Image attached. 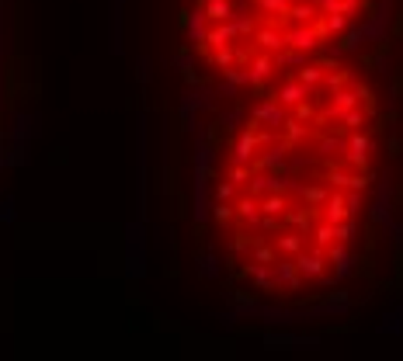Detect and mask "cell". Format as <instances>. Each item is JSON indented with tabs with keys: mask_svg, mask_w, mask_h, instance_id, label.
Here are the masks:
<instances>
[{
	"mask_svg": "<svg viewBox=\"0 0 403 361\" xmlns=\"http://www.w3.org/2000/svg\"><path fill=\"white\" fill-rule=\"evenodd\" d=\"M348 84H355V77H351V70H341V67H337V73H327L323 77V87L327 91H337V87H348Z\"/></svg>",
	"mask_w": 403,
	"mask_h": 361,
	"instance_id": "b9f144b4",
	"label": "cell"
},
{
	"mask_svg": "<svg viewBox=\"0 0 403 361\" xmlns=\"http://www.w3.org/2000/svg\"><path fill=\"white\" fill-rule=\"evenodd\" d=\"M368 150H372V136H368L365 129H355V132H348L344 160H348L355 170H368Z\"/></svg>",
	"mask_w": 403,
	"mask_h": 361,
	"instance_id": "52a82bcc",
	"label": "cell"
},
{
	"mask_svg": "<svg viewBox=\"0 0 403 361\" xmlns=\"http://www.w3.org/2000/svg\"><path fill=\"white\" fill-rule=\"evenodd\" d=\"M251 42L261 49V53H278V49H285V28L278 25V21H271V25H258L254 28V35H251Z\"/></svg>",
	"mask_w": 403,
	"mask_h": 361,
	"instance_id": "8fae6325",
	"label": "cell"
},
{
	"mask_svg": "<svg viewBox=\"0 0 403 361\" xmlns=\"http://www.w3.org/2000/svg\"><path fill=\"white\" fill-rule=\"evenodd\" d=\"M209 184H213V174H202V170H195V222L198 226H209L213 222V195H209Z\"/></svg>",
	"mask_w": 403,
	"mask_h": 361,
	"instance_id": "5b68a950",
	"label": "cell"
},
{
	"mask_svg": "<svg viewBox=\"0 0 403 361\" xmlns=\"http://www.w3.org/2000/svg\"><path fill=\"white\" fill-rule=\"evenodd\" d=\"M0 108H4V53H0Z\"/></svg>",
	"mask_w": 403,
	"mask_h": 361,
	"instance_id": "e7e4bbea",
	"label": "cell"
},
{
	"mask_svg": "<svg viewBox=\"0 0 403 361\" xmlns=\"http://www.w3.org/2000/svg\"><path fill=\"white\" fill-rule=\"evenodd\" d=\"M327 267H330V261H327V250L323 247H303L299 254H296V271L303 274V281H320L323 274H327Z\"/></svg>",
	"mask_w": 403,
	"mask_h": 361,
	"instance_id": "277c9868",
	"label": "cell"
},
{
	"mask_svg": "<svg viewBox=\"0 0 403 361\" xmlns=\"http://www.w3.org/2000/svg\"><path fill=\"white\" fill-rule=\"evenodd\" d=\"M389 202H393V188H389V177L379 181V195L372 202V222L375 226H386L389 222Z\"/></svg>",
	"mask_w": 403,
	"mask_h": 361,
	"instance_id": "603a6c76",
	"label": "cell"
},
{
	"mask_svg": "<svg viewBox=\"0 0 403 361\" xmlns=\"http://www.w3.org/2000/svg\"><path fill=\"white\" fill-rule=\"evenodd\" d=\"M323 21H327V32H330V39H334V35H341V32L348 28V21H351V18H348V15H337V11H327V15H323Z\"/></svg>",
	"mask_w": 403,
	"mask_h": 361,
	"instance_id": "ee69618b",
	"label": "cell"
},
{
	"mask_svg": "<svg viewBox=\"0 0 403 361\" xmlns=\"http://www.w3.org/2000/svg\"><path fill=\"white\" fill-rule=\"evenodd\" d=\"M122 8H125V0H111V8H108V53L111 56L122 53Z\"/></svg>",
	"mask_w": 403,
	"mask_h": 361,
	"instance_id": "2e32d148",
	"label": "cell"
},
{
	"mask_svg": "<svg viewBox=\"0 0 403 361\" xmlns=\"http://www.w3.org/2000/svg\"><path fill=\"white\" fill-rule=\"evenodd\" d=\"M261 212H265V215H275V219H282V215L289 212L285 191H271V195H261Z\"/></svg>",
	"mask_w": 403,
	"mask_h": 361,
	"instance_id": "1f68e13d",
	"label": "cell"
},
{
	"mask_svg": "<svg viewBox=\"0 0 403 361\" xmlns=\"http://www.w3.org/2000/svg\"><path fill=\"white\" fill-rule=\"evenodd\" d=\"M365 4H368V0H337V4H334V11H337V15H348V18H355V15H358Z\"/></svg>",
	"mask_w": 403,
	"mask_h": 361,
	"instance_id": "f907efd6",
	"label": "cell"
},
{
	"mask_svg": "<svg viewBox=\"0 0 403 361\" xmlns=\"http://www.w3.org/2000/svg\"><path fill=\"white\" fill-rule=\"evenodd\" d=\"M289 4H292V0H258V11H265V15H275V18L282 21V15L289 11Z\"/></svg>",
	"mask_w": 403,
	"mask_h": 361,
	"instance_id": "7dc6e473",
	"label": "cell"
},
{
	"mask_svg": "<svg viewBox=\"0 0 403 361\" xmlns=\"http://www.w3.org/2000/svg\"><path fill=\"white\" fill-rule=\"evenodd\" d=\"M184 94L191 98V105H195L198 112H216V84L198 80V84H188Z\"/></svg>",
	"mask_w": 403,
	"mask_h": 361,
	"instance_id": "d6986e66",
	"label": "cell"
},
{
	"mask_svg": "<svg viewBox=\"0 0 403 361\" xmlns=\"http://www.w3.org/2000/svg\"><path fill=\"white\" fill-rule=\"evenodd\" d=\"M251 257L258 261V264H275V257H278V250L271 247V243H265L261 236L254 240V250H251Z\"/></svg>",
	"mask_w": 403,
	"mask_h": 361,
	"instance_id": "60d3db41",
	"label": "cell"
},
{
	"mask_svg": "<svg viewBox=\"0 0 403 361\" xmlns=\"http://www.w3.org/2000/svg\"><path fill=\"white\" fill-rule=\"evenodd\" d=\"M223 80H230V84H237V87H247V63L226 67V70H223Z\"/></svg>",
	"mask_w": 403,
	"mask_h": 361,
	"instance_id": "f6af8a7d",
	"label": "cell"
},
{
	"mask_svg": "<svg viewBox=\"0 0 403 361\" xmlns=\"http://www.w3.org/2000/svg\"><path fill=\"white\" fill-rule=\"evenodd\" d=\"M344 146H348V132H344V136H323V139H320V153H323V157H334V153L344 157Z\"/></svg>",
	"mask_w": 403,
	"mask_h": 361,
	"instance_id": "ab89813d",
	"label": "cell"
},
{
	"mask_svg": "<svg viewBox=\"0 0 403 361\" xmlns=\"http://www.w3.org/2000/svg\"><path fill=\"white\" fill-rule=\"evenodd\" d=\"M289 143L282 139V143H271L268 150H261L254 160H251V170H282L285 167V160H289Z\"/></svg>",
	"mask_w": 403,
	"mask_h": 361,
	"instance_id": "7c38bea8",
	"label": "cell"
},
{
	"mask_svg": "<svg viewBox=\"0 0 403 361\" xmlns=\"http://www.w3.org/2000/svg\"><path fill=\"white\" fill-rule=\"evenodd\" d=\"M282 129H285V143H289V146H296V143H303V139L310 136V122H303V118H296V115H289V118L282 122Z\"/></svg>",
	"mask_w": 403,
	"mask_h": 361,
	"instance_id": "4dcf8cb0",
	"label": "cell"
},
{
	"mask_svg": "<svg viewBox=\"0 0 403 361\" xmlns=\"http://www.w3.org/2000/svg\"><path fill=\"white\" fill-rule=\"evenodd\" d=\"M310 28L316 32V39H320V42H327V39H330V32H327V21H323V11H320V15L310 21Z\"/></svg>",
	"mask_w": 403,
	"mask_h": 361,
	"instance_id": "9f6ffc18",
	"label": "cell"
},
{
	"mask_svg": "<svg viewBox=\"0 0 403 361\" xmlns=\"http://www.w3.org/2000/svg\"><path fill=\"white\" fill-rule=\"evenodd\" d=\"M251 174H254V170H251V164H230V170H226V177H230L237 188H244V184L251 181Z\"/></svg>",
	"mask_w": 403,
	"mask_h": 361,
	"instance_id": "bcb514c9",
	"label": "cell"
},
{
	"mask_svg": "<svg viewBox=\"0 0 403 361\" xmlns=\"http://www.w3.org/2000/svg\"><path fill=\"white\" fill-rule=\"evenodd\" d=\"M240 122H244V108L237 105V108H226V112H220V129H226V132H237L240 129Z\"/></svg>",
	"mask_w": 403,
	"mask_h": 361,
	"instance_id": "f35d334b",
	"label": "cell"
},
{
	"mask_svg": "<svg viewBox=\"0 0 403 361\" xmlns=\"http://www.w3.org/2000/svg\"><path fill=\"white\" fill-rule=\"evenodd\" d=\"M237 94H240V87H237V84H230V80L216 84V98H237Z\"/></svg>",
	"mask_w": 403,
	"mask_h": 361,
	"instance_id": "91938a15",
	"label": "cell"
},
{
	"mask_svg": "<svg viewBox=\"0 0 403 361\" xmlns=\"http://www.w3.org/2000/svg\"><path fill=\"white\" fill-rule=\"evenodd\" d=\"M323 77H327V70H323L320 63H303V67L296 70V80H299V84H306L310 91L323 87Z\"/></svg>",
	"mask_w": 403,
	"mask_h": 361,
	"instance_id": "4316f807",
	"label": "cell"
},
{
	"mask_svg": "<svg viewBox=\"0 0 403 361\" xmlns=\"http://www.w3.org/2000/svg\"><path fill=\"white\" fill-rule=\"evenodd\" d=\"M18 219V209H15V198H0V226H11Z\"/></svg>",
	"mask_w": 403,
	"mask_h": 361,
	"instance_id": "681fc988",
	"label": "cell"
},
{
	"mask_svg": "<svg viewBox=\"0 0 403 361\" xmlns=\"http://www.w3.org/2000/svg\"><path fill=\"white\" fill-rule=\"evenodd\" d=\"M15 49V8L8 0H0V53H11Z\"/></svg>",
	"mask_w": 403,
	"mask_h": 361,
	"instance_id": "ffe728a7",
	"label": "cell"
},
{
	"mask_svg": "<svg viewBox=\"0 0 403 361\" xmlns=\"http://www.w3.org/2000/svg\"><path fill=\"white\" fill-rule=\"evenodd\" d=\"M230 250H233V254H244V250H251V240L240 233V236H233V240H230Z\"/></svg>",
	"mask_w": 403,
	"mask_h": 361,
	"instance_id": "94428289",
	"label": "cell"
},
{
	"mask_svg": "<svg viewBox=\"0 0 403 361\" xmlns=\"http://www.w3.org/2000/svg\"><path fill=\"white\" fill-rule=\"evenodd\" d=\"M400 330H403V316H400V309L386 312V316H382V323H379V333L393 337V333H400Z\"/></svg>",
	"mask_w": 403,
	"mask_h": 361,
	"instance_id": "7bdbcfd3",
	"label": "cell"
},
{
	"mask_svg": "<svg viewBox=\"0 0 403 361\" xmlns=\"http://www.w3.org/2000/svg\"><path fill=\"white\" fill-rule=\"evenodd\" d=\"M174 67H177V73H181L188 84H198V77H195V56H191L188 46H181V49L174 53Z\"/></svg>",
	"mask_w": 403,
	"mask_h": 361,
	"instance_id": "f546056e",
	"label": "cell"
},
{
	"mask_svg": "<svg viewBox=\"0 0 403 361\" xmlns=\"http://www.w3.org/2000/svg\"><path fill=\"white\" fill-rule=\"evenodd\" d=\"M320 337H299V333H278V330H268L265 333V347H316Z\"/></svg>",
	"mask_w": 403,
	"mask_h": 361,
	"instance_id": "44dd1931",
	"label": "cell"
},
{
	"mask_svg": "<svg viewBox=\"0 0 403 361\" xmlns=\"http://www.w3.org/2000/svg\"><path fill=\"white\" fill-rule=\"evenodd\" d=\"M320 219H327V222H341V219H348V202H344V191L337 188V191H330L327 195V202L320 205Z\"/></svg>",
	"mask_w": 403,
	"mask_h": 361,
	"instance_id": "cb8c5ba5",
	"label": "cell"
},
{
	"mask_svg": "<svg viewBox=\"0 0 403 361\" xmlns=\"http://www.w3.org/2000/svg\"><path fill=\"white\" fill-rule=\"evenodd\" d=\"M327 261L334 264V271H330V274H334V281H344V278H348V274H355V267H358L355 250H351L348 243H337V240L327 247Z\"/></svg>",
	"mask_w": 403,
	"mask_h": 361,
	"instance_id": "ba28073f",
	"label": "cell"
},
{
	"mask_svg": "<svg viewBox=\"0 0 403 361\" xmlns=\"http://www.w3.org/2000/svg\"><path fill=\"white\" fill-rule=\"evenodd\" d=\"M233 215H237V222L258 229V222H261V215H265V212H261V198L251 195V191L237 195V198H233Z\"/></svg>",
	"mask_w": 403,
	"mask_h": 361,
	"instance_id": "4fadbf2b",
	"label": "cell"
},
{
	"mask_svg": "<svg viewBox=\"0 0 403 361\" xmlns=\"http://www.w3.org/2000/svg\"><path fill=\"white\" fill-rule=\"evenodd\" d=\"M313 4H316V8L327 15V11H334V4H337V0H313Z\"/></svg>",
	"mask_w": 403,
	"mask_h": 361,
	"instance_id": "03108f58",
	"label": "cell"
},
{
	"mask_svg": "<svg viewBox=\"0 0 403 361\" xmlns=\"http://www.w3.org/2000/svg\"><path fill=\"white\" fill-rule=\"evenodd\" d=\"M355 94H358V101H361V105H372V91H368L365 84H355Z\"/></svg>",
	"mask_w": 403,
	"mask_h": 361,
	"instance_id": "6125c7cd",
	"label": "cell"
},
{
	"mask_svg": "<svg viewBox=\"0 0 403 361\" xmlns=\"http://www.w3.org/2000/svg\"><path fill=\"white\" fill-rule=\"evenodd\" d=\"M150 77H153V63L143 56V60H136V80L139 84H150Z\"/></svg>",
	"mask_w": 403,
	"mask_h": 361,
	"instance_id": "f5cc1de1",
	"label": "cell"
},
{
	"mask_svg": "<svg viewBox=\"0 0 403 361\" xmlns=\"http://www.w3.org/2000/svg\"><path fill=\"white\" fill-rule=\"evenodd\" d=\"M292 115H296V118H303V122H313V115H316V108H313V101L306 98V101H299V105L292 108Z\"/></svg>",
	"mask_w": 403,
	"mask_h": 361,
	"instance_id": "db71d44e",
	"label": "cell"
},
{
	"mask_svg": "<svg viewBox=\"0 0 403 361\" xmlns=\"http://www.w3.org/2000/svg\"><path fill=\"white\" fill-rule=\"evenodd\" d=\"M42 136V118L39 115H28V112H15L11 115V125L4 132V143H35Z\"/></svg>",
	"mask_w": 403,
	"mask_h": 361,
	"instance_id": "3957f363",
	"label": "cell"
},
{
	"mask_svg": "<svg viewBox=\"0 0 403 361\" xmlns=\"http://www.w3.org/2000/svg\"><path fill=\"white\" fill-rule=\"evenodd\" d=\"M316 15H320V8L313 4V0H292L289 11L282 15V21H289V25H310Z\"/></svg>",
	"mask_w": 403,
	"mask_h": 361,
	"instance_id": "7402d4cb",
	"label": "cell"
},
{
	"mask_svg": "<svg viewBox=\"0 0 403 361\" xmlns=\"http://www.w3.org/2000/svg\"><path fill=\"white\" fill-rule=\"evenodd\" d=\"M240 278H254V285H258V292H278V281H275V271H271V264H244L240 267Z\"/></svg>",
	"mask_w": 403,
	"mask_h": 361,
	"instance_id": "9a60e30c",
	"label": "cell"
},
{
	"mask_svg": "<svg viewBox=\"0 0 403 361\" xmlns=\"http://www.w3.org/2000/svg\"><path fill=\"white\" fill-rule=\"evenodd\" d=\"M251 118H254V122H261V125L282 129V122L289 118V108H285V105H278V101H275V94H268V98H261V101L254 105Z\"/></svg>",
	"mask_w": 403,
	"mask_h": 361,
	"instance_id": "9c48e42d",
	"label": "cell"
},
{
	"mask_svg": "<svg viewBox=\"0 0 403 361\" xmlns=\"http://www.w3.org/2000/svg\"><path fill=\"white\" fill-rule=\"evenodd\" d=\"M306 98H313V91H310L306 84H299L296 77H292V80H285V84L275 91V101H278V105H285L289 112H292L299 101H306Z\"/></svg>",
	"mask_w": 403,
	"mask_h": 361,
	"instance_id": "ac0fdd59",
	"label": "cell"
},
{
	"mask_svg": "<svg viewBox=\"0 0 403 361\" xmlns=\"http://www.w3.org/2000/svg\"><path fill=\"white\" fill-rule=\"evenodd\" d=\"M271 271H275V281H278V292L285 288V292H299L303 288V274L296 271V257H275V264H271Z\"/></svg>",
	"mask_w": 403,
	"mask_h": 361,
	"instance_id": "5bb4252c",
	"label": "cell"
},
{
	"mask_svg": "<svg viewBox=\"0 0 403 361\" xmlns=\"http://www.w3.org/2000/svg\"><path fill=\"white\" fill-rule=\"evenodd\" d=\"M358 236V222H355V215H348V219H341L337 226H334V240L337 243H351Z\"/></svg>",
	"mask_w": 403,
	"mask_h": 361,
	"instance_id": "74e56055",
	"label": "cell"
},
{
	"mask_svg": "<svg viewBox=\"0 0 403 361\" xmlns=\"http://www.w3.org/2000/svg\"><path fill=\"white\" fill-rule=\"evenodd\" d=\"M278 67H275V56L271 53H254L251 56V63H247V84L258 91V94H265V87H268V77L275 73Z\"/></svg>",
	"mask_w": 403,
	"mask_h": 361,
	"instance_id": "8992f818",
	"label": "cell"
},
{
	"mask_svg": "<svg viewBox=\"0 0 403 361\" xmlns=\"http://www.w3.org/2000/svg\"><path fill=\"white\" fill-rule=\"evenodd\" d=\"M299 195H303V202H306V205L320 209V205L327 202V195H330V191H327L323 184H306V188H299Z\"/></svg>",
	"mask_w": 403,
	"mask_h": 361,
	"instance_id": "8d00e7d4",
	"label": "cell"
},
{
	"mask_svg": "<svg viewBox=\"0 0 403 361\" xmlns=\"http://www.w3.org/2000/svg\"><path fill=\"white\" fill-rule=\"evenodd\" d=\"M372 63L379 67V73H386V70H389V56H386V53H375V60H372Z\"/></svg>",
	"mask_w": 403,
	"mask_h": 361,
	"instance_id": "be15d7a7",
	"label": "cell"
},
{
	"mask_svg": "<svg viewBox=\"0 0 403 361\" xmlns=\"http://www.w3.org/2000/svg\"><path fill=\"white\" fill-rule=\"evenodd\" d=\"M198 4H209V0H198Z\"/></svg>",
	"mask_w": 403,
	"mask_h": 361,
	"instance_id": "003e7915",
	"label": "cell"
},
{
	"mask_svg": "<svg viewBox=\"0 0 403 361\" xmlns=\"http://www.w3.org/2000/svg\"><path fill=\"white\" fill-rule=\"evenodd\" d=\"M258 125H261V122H254V118H251V122L240 129V136L233 139V150H230V160H233V164H251V160L258 157V143H254Z\"/></svg>",
	"mask_w": 403,
	"mask_h": 361,
	"instance_id": "30bf717a",
	"label": "cell"
},
{
	"mask_svg": "<svg viewBox=\"0 0 403 361\" xmlns=\"http://www.w3.org/2000/svg\"><path fill=\"white\" fill-rule=\"evenodd\" d=\"M285 46H292L299 53H313L320 46V39L310 25H292V28H285Z\"/></svg>",
	"mask_w": 403,
	"mask_h": 361,
	"instance_id": "e0dca14e",
	"label": "cell"
},
{
	"mask_svg": "<svg viewBox=\"0 0 403 361\" xmlns=\"http://www.w3.org/2000/svg\"><path fill=\"white\" fill-rule=\"evenodd\" d=\"M310 236H313V247H330L334 243V222H327V219H316L313 222V229H310Z\"/></svg>",
	"mask_w": 403,
	"mask_h": 361,
	"instance_id": "e575fe53",
	"label": "cell"
},
{
	"mask_svg": "<svg viewBox=\"0 0 403 361\" xmlns=\"http://www.w3.org/2000/svg\"><path fill=\"white\" fill-rule=\"evenodd\" d=\"M258 319H265L268 326H289V323H299V312H296V309H282V306H265V302H261Z\"/></svg>",
	"mask_w": 403,
	"mask_h": 361,
	"instance_id": "d4e9b609",
	"label": "cell"
},
{
	"mask_svg": "<svg viewBox=\"0 0 403 361\" xmlns=\"http://www.w3.org/2000/svg\"><path fill=\"white\" fill-rule=\"evenodd\" d=\"M237 195H240V188H237L230 177H223V181L216 184V202H233Z\"/></svg>",
	"mask_w": 403,
	"mask_h": 361,
	"instance_id": "c3c4849f",
	"label": "cell"
},
{
	"mask_svg": "<svg viewBox=\"0 0 403 361\" xmlns=\"http://www.w3.org/2000/svg\"><path fill=\"white\" fill-rule=\"evenodd\" d=\"M213 219L216 222H233L237 215H233V202H216L213 205Z\"/></svg>",
	"mask_w": 403,
	"mask_h": 361,
	"instance_id": "816d5d0a",
	"label": "cell"
},
{
	"mask_svg": "<svg viewBox=\"0 0 403 361\" xmlns=\"http://www.w3.org/2000/svg\"><path fill=\"white\" fill-rule=\"evenodd\" d=\"M306 56H310V53H299V49L285 46V49H278V53H275V67H285V70H299L303 63H310Z\"/></svg>",
	"mask_w": 403,
	"mask_h": 361,
	"instance_id": "836d02e7",
	"label": "cell"
},
{
	"mask_svg": "<svg viewBox=\"0 0 403 361\" xmlns=\"http://www.w3.org/2000/svg\"><path fill=\"white\" fill-rule=\"evenodd\" d=\"M344 202H348V215H355V212L361 209V191H351V188H348V191H344Z\"/></svg>",
	"mask_w": 403,
	"mask_h": 361,
	"instance_id": "680465c9",
	"label": "cell"
},
{
	"mask_svg": "<svg viewBox=\"0 0 403 361\" xmlns=\"http://www.w3.org/2000/svg\"><path fill=\"white\" fill-rule=\"evenodd\" d=\"M146 219H132L125 226V274L143 278L146 274Z\"/></svg>",
	"mask_w": 403,
	"mask_h": 361,
	"instance_id": "6da1fadb",
	"label": "cell"
},
{
	"mask_svg": "<svg viewBox=\"0 0 403 361\" xmlns=\"http://www.w3.org/2000/svg\"><path fill=\"white\" fill-rule=\"evenodd\" d=\"M386 25H389V18H382V15H368V21H361V35H365V42H386Z\"/></svg>",
	"mask_w": 403,
	"mask_h": 361,
	"instance_id": "83f0119b",
	"label": "cell"
},
{
	"mask_svg": "<svg viewBox=\"0 0 403 361\" xmlns=\"http://www.w3.org/2000/svg\"><path fill=\"white\" fill-rule=\"evenodd\" d=\"M177 25H181V32H184V39H188V46H206V35H209V15H206V4H198L195 0V8H188V11H177Z\"/></svg>",
	"mask_w": 403,
	"mask_h": 361,
	"instance_id": "7a4b0ae2",
	"label": "cell"
},
{
	"mask_svg": "<svg viewBox=\"0 0 403 361\" xmlns=\"http://www.w3.org/2000/svg\"><path fill=\"white\" fill-rule=\"evenodd\" d=\"M254 143H258V153H261V150H268V146H271V143H278V139H275V132H265V129L258 125V132H254Z\"/></svg>",
	"mask_w": 403,
	"mask_h": 361,
	"instance_id": "6f0895ef",
	"label": "cell"
},
{
	"mask_svg": "<svg viewBox=\"0 0 403 361\" xmlns=\"http://www.w3.org/2000/svg\"><path fill=\"white\" fill-rule=\"evenodd\" d=\"M320 306H323V316H344L351 312V292H330V299H323Z\"/></svg>",
	"mask_w": 403,
	"mask_h": 361,
	"instance_id": "f1b7e54d",
	"label": "cell"
},
{
	"mask_svg": "<svg viewBox=\"0 0 403 361\" xmlns=\"http://www.w3.org/2000/svg\"><path fill=\"white\" fill-rule=\"evenodd\" d=\"M198 274H202V278H213V281H216V278L223 274V264H220V257H216V254H198Z\"/></svg>",
	"mask_w": 403,
	"mask_h": 361,
	"instance_id": "d590c367",
	"label": "cell"
},
{
	"mask_svg": "<svg viewBox=\"0 0 403 361\" xmlns=\"http://www.w3.org/2000/svg\"><path fill=\"white\" fill-rule=\"evenodd\" d=\"M351 174H355V170H334V174H330V184L341 188V191H348V188H351Z\"/></svg>",
	"mask_w": 403,
	"mask_h": 361,
	"instance_id": "11a10c76",
	"label": "cell"
},
{
	"mask_svg": "<svg viewBox=\"0 0 403 361\" xmlns=\"http://www.w3.org/2000/svg\"><path fill=\"white\" fill-rule=\"evenodd\" d=\"M361 42H365V35H361V25H348V28L341 32L337 53H358V49H361Z\"/></svg>",
	"mask_w": 403,
	"mask_h": 361,
	"instance_id": "d6a6232c",
	"label": "cell"
},
{
	"mask_svg": "<svg viewBox=\"0 0 403 361\" xmlns=\"http://www.w3.org/2000/svg\"><path fill=\"white\" fill-rule=\"evenodd\" d=\"M303 247H306V236H303L299 229H296V233H292V229H285V233H278V240H275V250H278V254H285V257H296Z\"/></svg>",
	"mask_w": 403,
	"mask_h": 361,
	"instance_id": "484cf974",
	"label": "cell"
}]
</instances>
